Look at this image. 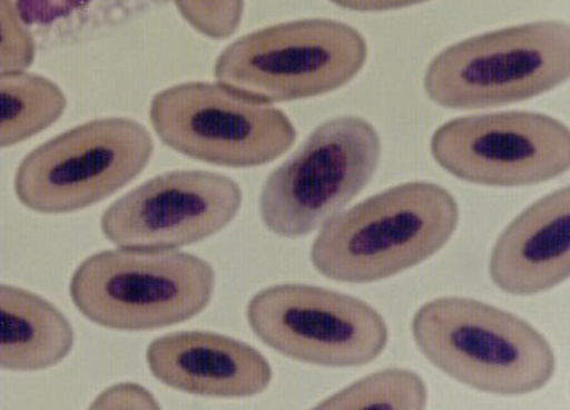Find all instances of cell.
<instances>
[{"instance_id": "obj_1", "label": "cell", "mask_w": 570, "mask_h": 410, "mask_svg": "<svg viewBox=\"0 0 570 410\" xmlns=\"http://www.w3.org/2000/svg\"><path fill=\"white\" fill-rule=\"evenodd\" d=\"M460 206L443 186H393L328 219L315 238V271L337 283L366 284L412 270L456 232Z\"/></svg>"}, {"instance_id": "obj_2", "label": "cell", "mask_w": 570, "mask_h": 410, "mask_svg": "<svg viewBox=\"0 0 570 410\" xmlns=\"http://www.w3.org/2000/svg\"><path fill=\"white\" fill-rule=\"evenodd\" d=\"M423 355L448 378L498 396L541 391L554 378L558 359L534 326L471 297H438L412 323Z\"/></svg>"}, {"instance_id": "obj_3", "label": "cell", "mask_w": 570, "mask_h": 410, "mask_svg": "<svg viewBox=\"0 0 570 410\" xmlns=\"http://www.w3.org/2000/svg\"><path fill=\"white\" fill-rule=\"evenodd\" d=\"M216 273L195 254L118 247L91 254L70 280L75 308L98 326L141 332L175 326L212 303Z\"/></svg>"}, {"instance_id": "obj_4", "label": "cell", "mask_w": 570, "mask_h": 410, "mask_svg": "<svg viewBox=\"0 0 570 410\" xmlns=\"http://www.w3.org/2000/svg\"><path fill=\"white\" fill-rule=\"evenodd\" d=\"M569 77V23L539 20L446 47L428 66L423 87L440 107L481 110L539 97Z\"/></svg>"}, {"instance_id": "obj_5", "label": "cell", "mask_w": 570, "mask_h": 410, "mask_svg": "<svg viewBox=\"0 0 570 410\" xmlns=\"http://www.w3.org/2000/svg\"><path fill=\"white\" fill-rule=\"evenodd\" d=\"M368 59L365 37L341 20L302 19L234 40L214 66L217 82L264 101L304 100L338 90Z\"/></svg>"}, {"instance_id": "obj_6", "label": "cell", "mask_w": 570, "mask_h": 410, "mask_svg": "<svg viewBox=\"0 0 570 410\" xmlns=\"http://www.w3.org/2000/svg\"><path fill=\"white\" fill-rule=\"evenodd\" d=\"M382 150L379 131L365 118L345 115L318 125L264 183V225L281 238L322 228L368 185Z\"/></svg>"}, {"instance_id": "obj_7", "label": "cell", "mask_w": 570, "mask_h": 410, "mask_svg": "<svg viewBox=\"0 0 570 410\" xmlns=\"http://www.w3.org/2000/svg\"><path fill=\"white\" fill-rule=\"evenodd\" d=\"M153 152L151 135L138 121L98 118L30 152L13 188L19 202L40 215L80 212L134 182Z\"/></svg>"}, {"instance_id": "obj_8", "label": "cell", "mask_w": 570, "mask_h": 410, "mask_svg": "<svg viewBox=\"0 0 570 410\" xmlns=\"http://www.w3.org/2000/svg\"><path fill=\"white\" fill-rule=\"evenodd\" d=\"M149 120L166 147L227 168L271 164L297 140L294 124L279 108L219 82H186L158 91Z\"/></svg>"}, {"instance_id": "obj_9", "label": "cell", "mask_w": 570, "mask_h": 410, "mask_svg": "<svg viewBox=\"0 0 570 410\" xmlns=\"http://www.w3.org/2000/svg\"><path fill=\"white\" fill-rule=\"evenodd\" d=\"M254 334L279 354L322 368H358L389 344V326L365 301L311 284H276L247 304Z\"/></svg>"}, {"instance_id": "obj_10", "label": "cell", "mask_w": 570, "mask_h": 410, "mask_svg": "<svg viewBox=\"0 0 570 410\" xmlns=\"http://www.w3.org/2000/svg\"><path fill=\"white\" fill-rule=\"evenodd\" d=\"M431 155L450 175L474 185H538L568 172L570 131L535 111L471 115L441 125L431 137Z\"/></svg>"}, {"instance_id": "obj_11", "label": "cell", "mask_w": 570, "mask_h": 410, "mask_svg": "<svg viewBox=\"0 0 570 410\" xmlns=\"http://www.w3.org/2000/svg\"><path fill=\"white\" fill-rule=\"evenodd\" d=\"M240 205L243 192L229 176L178 169L148 179L108 206L101 232L118 247L178 250L223 232Z\"/></svg>"}, {"instance_id": "obj_12", "label": "cell", "mask_w": 570, "mask_h": 410, "mask_svg": "<svg viewBox=\"0 0 570 410\" xmlns=\"http://www.w3.org/2000/svg\"><path fill=\"white\" fill-rule=\"evenodd\" d=\"M146 362L163 384L203 398H253L273 381V368L257 349L217 332L161 335L149 344Z\"/></svg>"}, {"instance_id": "obj_13", "label": "cell", "mask_w": 570, "mask_h": 410, "mask_svg": "<svg viewBox=\"0 0 570 410\" xmlns=\"http://www.w3.org/2000/svg\"><path fill=\"white\" fill-rule=\"evenodd\" d=\"M570 274L569 186L542 196L515 216L491 251L490 276L511 296H535Z\"/></svg>"}, {"instance_id": "obj_14", "label": "cell", "mask_w": 570, "mask_h": 410, "mask_svg": "<svg viewBox=\"0 0 570 410\" xmlns=\"http://www.w3.org/2000/svg\"><path fill=\"white\" fill-rule=\"evenodd\" d=\"M75 332L66 314L32 291L0 284V369L36 372L70 354Z\"/></svg>"}, {"instance_id": "obj_15", "label": "cell", "mask_w": 570, "mask_h": 410, "mask_svg": "<svg viewBox=\"0 0 570 410\" xmlns=\"http://www.w3.org/2000/svg\"><path fill=\"white\" fill-rule=\"evenodd\" d=\"M66 108L62 88L47 77L26 70L0 72V148L52 127Z\"/></svg>"}, {"instance_id": "obj_16", "label": "cell", "mask_w": 570, "mask_h": 410, "mask_svg": "<svg viewBox=\"0 0 570 410\" xmlns=\"http://www.w3.org/2000/svg\"><path fill=\"white\" fill-rule=\"evenodd\" d=\"M425 381L410 369H385L360 379L348 388L318 402L317 409H402L419 410L426 406Z\"/></svg>"}, {"instance_id": "obj_17", "label": "cell", "mask_w": 570, "mask_h": 410, "mask_svg": "<svg viewBox=\"0 0 570 410\" xmlns=\"http://www.w3.org/2000/svg\"><path fill=\"white\" fill-rule=\"evenodd\" d=\"M183 19L203 36L229 39L239 29L246 0H173Z\"/></svg>"}, {"instance_id": "obj_18", "label": "cell", "mask_w": 570, "mask_h": 410, "mask_svg": "<svg viewBox=\"0 0 570 410\" xmlns=\"http://www.w3.org/2000/svg\"><path fill=\"white\" fill-rule=\"evenodd\" d=\"M36 53V37L23 22L16 2L0 0V72L29 69Z\"/></svg>"}, {"instance_id": "obj_19", "label": "cell", "mask_w": 570, "mask_h": 410, "mask_svg": "<svg viewBox=\"0 0 570 410\" xmlns=\"http://www.w3.org/2000/svg\"><path fill=\"white\" fill-rule=\"evenodd\" d=\"M94 409H158L155 396L134 382H124L105 389L95 398Z\"/></svg>"}, {"instance_id": "obj_20", "label": "cell", "mask_w": 570, "mask_h": 410, "mask_svg": "<svg viewBox=\"0 0 570 410\" xmlns=\"http://www.w3.org/2000/svg\"><path fill=\"white\" fill-rule=\"evenodd\" d=\"M328 2L342 9L356 10V12H389V10L420 6L430 0H328Z\"/></svg>"}]
</instances>
